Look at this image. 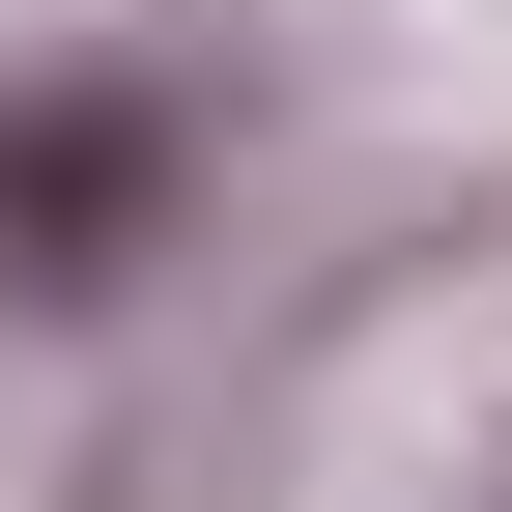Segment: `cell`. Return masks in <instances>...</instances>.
Wrapping results in <instances>:
<instances>
[{
  "label": "cell",
  "instance_id": "cell-1",
  "mask_svg": "<svg viewBox=\"0 0 512 512\" xmlns=\"http://www.w3.org/2000/svg\"><path fill=\"white\" fill-rule=\"evenodd\" d=\"M143 171H171V114H29V143H0V228H29L57 285H86V256L143 228Z\"/></svg>",
  "mask_w": 512,
  "mask_h": 512
}]
</instances>
